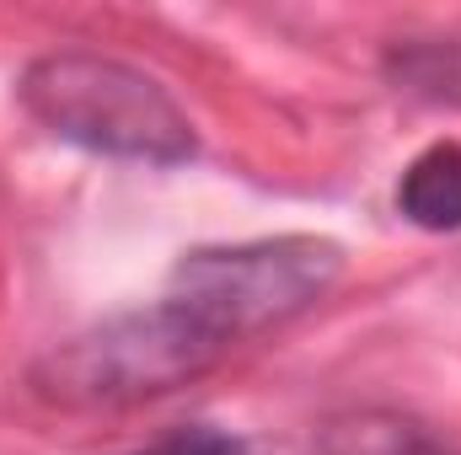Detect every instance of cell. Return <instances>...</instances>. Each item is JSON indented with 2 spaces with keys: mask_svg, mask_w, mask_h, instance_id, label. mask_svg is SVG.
<instances>
[{
  "mask_svg": "<svg viewBox=\"0 0 461 455\" xmlns=\"http://www.w3.org/2000/svg\"><path fill=\"white\" fill-rule=\"evenodd\" d=\"M230 353L236 348L210 333L183 300L161 295L150 306L108 311L81 333L49 343L27 364V391L59 413H118L172 397L177 386L226 364Z\"/></svg>",
  "mask_w": 461,
  "mask_h": 455,
  "instance_id": "6da1fadb",
  "label": "cell"
},
{
  "mask_svg": "<svg viewBox=\"0 0 461 455\" xmlns=\"http://www.w3.org/2000/svg\"><path fill=\"white\" fill-rule=\"evenodd\" d=\"M16 103L38 129L86 156L134 166H183L199 156L183 103L150 70L97 49H49L27 59L16 76Z\"/></svg>",
  "mask_w": 461,
  "mask_h": 455,
  "instance_id": "7a4b0ae2",
  "label": "cell"
},
{
  "mask_svg": "<svg viewBox=\"0 0 461 455\" xmlns=\"http://www.w3.org/2000/svg\"><path fill=\"white\" fill-rule=\"evenodd\" d=\"M344 279V246L333 236H258V241H215L194 246L172 263L167 295L183 300L210 333L230 348L263 338L317 300L333 295Z\"/></svg>",
  "mask_w": 461,
  "mask_h": 455,
  "instance_id": "3957f363",
  "label": "cell"
},
{
  "mask_svg": "<svg viewBox=\"0 0 461 455\" xmlns=\"http://www.w3.org/2000/svg\"><path fill=\"white\" fill-rule=\"evenodd\" d=\"M317 455H456L429 424L397 407H344L322 418Z\"/></svg>",
  "mask_w": 461,
  "mask_h": 455,
  "instance_id": "277c9868",
  "label": "cell"
},
{
  "mask_svg": "<svg viewBox=\"0 0 461 455\" xmlns=\"http://www.w3.org/2000/svg\"><path fill=\"white\" fill-rule=\"evenodd\" d=\"M397 215L429 236L461 230V139L424 145L397 177Z\"/></svg>",
  "mask_w": 461,
  "mask_h": 455,
  "instance_id": "5b68a950",
  "label": "cell"
},
{
  "mask_svg": "<svg viewBox=\"0 0 461 455\" xmlns=\"http://www.w3.org/2000/svg\"><path fill=\"white\" fill-rule=\"evenodd\" d=\"M386 76L424 103H461V43H397Z\"/></svg>",
  "mask_w": 461,
  "mask_h": 455,
  "instance_id": "8992f818",
  "label": "cell"
},
{
  "mask_svg": "<svg viewBox=\"0 0 461 455\" xmlns=\"http://www.w3.org/2000/svg\"><path fill=\"white\" fill-rule=\"evenodd\" d=\"M129 455H252V445H247L236 429H221V424L194 418V424L161 429L150 445H140V451H129Z\"/></svg>",
  "mask_w": 461,
  "mask_h": 455,
  "instance_id": "52a82bcc",
  "label": "cell"
}]
</instances>
